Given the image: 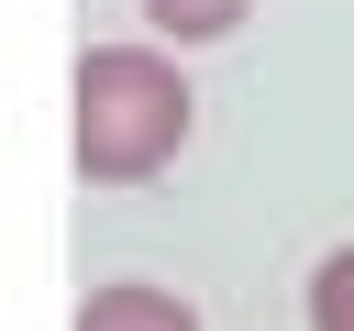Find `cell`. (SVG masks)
<instances>
[{
    "instance_id": "1",
    "label": "cell",
    "mask_w": 354,
    "mask_h": 331,
    "mask_svg": "<svg viewBox=\"0 0 354 331\" xmlns=\"http://www.w3.org/2000/svg\"><path fill=\"white\" fill-rule=\"evenodd\" d=\"M188 143V66L166 44H88L66 77V166L88 188H144Z\"/></svg>"
},
{
    "instance_id": "2",
    "label": "cell",
    "mask_w": 354,
    "mask_h": 331,
    "mask_svg": "<svg viewBox=\"0 0 354 331\" xmlns=\"http://www.w3.org/2000/svg\"><path fill=\"white\" fill-rule=\"evenodd\" d=\"M77 331H199V309L155 276H111V287L77 298Z\"/></svg>"
},
{
    "instance_id": "3",
    "label": "cell",
    "mask_w": 354,
    "mask_h": 331,
    "mask_svg": "<svg viewBox=\"0 0 354 331\" xmlns=\"http://www.w3.org/2000/svg\"><path fill=\"white\" fill-rule=\"evenodd\" d=\"M243 22H254V0H144V44H221Z\"/></svg>"
},
{
    "instance_id": "4",
    "label": "cell",
    "mask_w": 354,
    "mask_h": 331,
    "mask_svg": "<svg viewBox=\"0 0 354 331\" xmlns=\"http://www.w3.org/2000/svg\"><path fill=\"white\" fill-rule=\"evenodd\" d=\"M310 331H354V243H332L310 265Z\"/></svg>"
}]
</instances>
